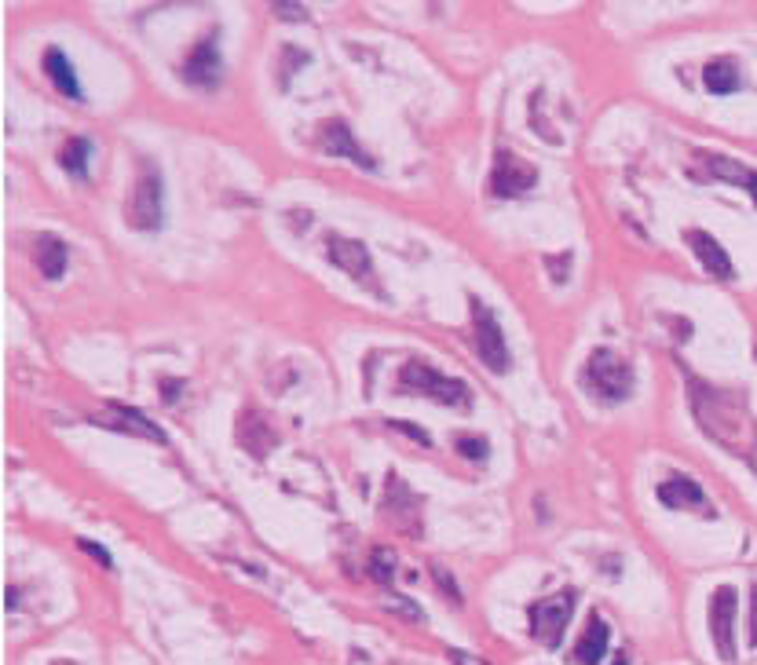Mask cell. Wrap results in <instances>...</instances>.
<instances>
[{"label":"cell","mask_w":757,"mask_h":665,"mask_svg":"<svg viewBox=\"0 0 757 665\" xmlns=\"http://www.w3.org/2000/svg\"><path fill=\"white\" fill-rule=\"evenodd\" d=\"M395 391H399V395H425V399H436L443 402V406H461V410L472 406V391L465 380L447 377V373L432 370L428 362H417V359H410L403 370H399Z\"/></svg>","instance_id":"obj_1"},{"label":"cell","mask_w":757,"mask_h":665,"mask_svg":"<svg viewBox=\"0 0 757 665\" xmlns=\"http://www.w3.org/2000/svg\"><path fill=\"white\" fill-rule=\"evenodd\" d=\"M582 384H586L597 399L622 402V399H630V391H633V370H630V362L619 359L611 348H597L586 359Z\"/></svg>","instance_id":"obj_2"},{"label":"cell","mask_w":757,"mask_h":665,"mask_svg":"<svg viewBox=\"0 0 757 665\" xmlns=\"http://www.w3.org/2000/svg\"><path fill=\"white\" fill-rule=\"evenodd\" d=\"M469 311H472V333H476L472 340H476V351H480L483 366L494 373H509L512 355H509V344H505L498 315L483 304L480 296H469Z\"/></svg>","instance_id":"obj_3"},{"label":"cell","mask_w":757,"mask_h":665,"mask_svg":"<svg viewBox=\"0 0 757 665\" xmlns=\"http://www.w3.org/2000/svg\"><path fill=\"white\" fill-rule=\"evenodd\" d=\"M161 201H165V190H161V172H158L154 161H147L143 172H139L136 187H132V194H128V205H125L128 227H136V231H158L161 227Z\"/></svg>","instance_id":"obj_4"},{"label":"cell","mask_w":757,"mask_h":665,"mask_svg":"<svg viewBox=\"0 0 757 665\" xmlns=\"http://www.w3.org/2000/svg\"><path fill=\"white\" fill-rule=\"evenodd\" d=\"M575 600H578L575 589H560L556 596H545V600L531 603V633L538 644L549 647V651L560 647L567 622H571V614H575Z\"/></svg>","instance_id":"obj_5"},{"label":"cell","mask_w":757,"mask_h":665,"mask_svg":"<svg viewBox=\"0 0 757 665\" xmlns=\"http://www.w3.org/2000/svg\"><path fill=\"white\" fill-rule=\"evenodd\" d=\"M326 249H330V260L341 267L344 275H352L355 282L363 285V289H370V293L384 296L381 282H377L374 260H370V249H366L363 242L344 238V234H326Z\"/></svg>","instance_id":"obj_6"},{"label":"cell","mask_w":757,"mask_h":665,"mask_svg":"<svg viewBox=\"0 0 757 665\" xmlns=\"http://www.w3.org/2000/svg\"><path fill=\"white\" fill-rule=\"evenodd\" d=\"M710 633L721 662H736V589L721 585L710 596Z\"/></svg>","instance_id":"obj_7"},{"label":"cell","mask_w":757,"mask_h":665,"mask_svg":"<svg viewBox=\"0 0 757 665\" xmlns=\"http://www.w3.org/2000/svg\"><path fill=\"white\" fill-rule=\"evenodd\" d=\"M534 183H538V169H534L531 161L516 158V154H509V150H498L491 183H487L494 198H520V194H527Z\"/></svg>","instance_id":"obj_8"},{"label":"cell","mask_w":757,"mask_h":665,"mask_svg":"<svg viewBox=\"0 0 757 665\" xmlns=\"http://www.w3.org/2000/svg\"><path fill=\"white\" fill-rule=\"evenodd\" d=\"M220 74H224L220 44H216V30H209L202 41L191 48V55L183 59V81L198 88H216L220 85Z\"/></svg>","instance_id":"obj_9"},{"label":"cell","mask_w":757,"mask_h":665,"mask_svg":"<svg viewBox=\"0 0 757 665\" xmlns=\"http://www.w3.org/2000/svg\"><path fill=\"white\" fill-rule=\"evenodd\" d=\"M319 150H322V154H330V158H348V161H355V165H359V169H366V172L377 169V161L370 158V154H366V150L359 147V143H355V132H352V128L344 125V121H337V117L322 125V132H319Z\"/></svg>","instance_id":"obj_10"},{"label":"cell","mask_w":757,"mask_h":665,"mask_svg":"<svg viewBox=\"0 0 757 665\" xmlns=\"http://www.w3.org/2000/svg\"><path fill=\"white\" fill-rule=\"evenodd\" d=\"M684 242H688V249H692L695 260L706 267L710 278H721V282H732V278H736V267H732V260H728V253L721 249V242H717L714 234L684 231Z\"/></svg>","instance_id":"obj_11"},{"label":"cell","mask_w":757,"mask_h":665,"mask_svg":"<svg viewBox=\"0 0 757 665\" xmlns=\"http://www.w3.org/2000/svg\"><path fill=\"white\" fill-rule=\"evenodd\" d=\"M655 497H659L666 508H699L703 516H714L703 486L695 483V479H688V475H666V479L655 486Z\"/></svg>","instance_id":"obj_12"},{"label":"cell","mask_w":757,"mask_h":665,"mask_svg":"<svg viewBox=\"0 0 757 665\" xmlns=\"http://www.w3.org/2000/svg\"><path fill=\"white\" fill-rule=\"evenodd\" d=\"M695 158L703 161L706 176H714V180H725V183H739V187L747 190L750 198L757 201V172L747 169L743 161L725 158V154H710V150H699Z\"/></svg>","instance_id":"obj_13"},{"label":"cell","mask_w":757,"mask_h":665,"mask_svg":"<svg viewBox=\"0 0 757 665\" xmlns=\"http://www.w3.org/2000/svg\"><path fill=\"white\" fill-rule=\"evenodd\" d=\"M608 640H611V625L600 618L597 611L586 618V629H582V636H578L575 651H571V662L578 665H597L600 658L608 655Z\"/></svg>","instance_id":"obj_14"},{"label":"cell","mask_w":757,"mask_h":665,"mask_svg":"<svg viewBox=\"0 0 757 665\" xmlns=\"http://www.w3.org/2000/svg\"><path fill=\"white\" fill-rule=\"evenodd\" d=\"M238 443L246 446L253 457H267V450L278 443V435L271 432V424H267L260 413L246 410L238 417Z\"/></svg>","instance_id":"obj_15"},{"label":"cell","mask_w":757,"mask_h":665,"mask_svg":"<svg viewBox=\"0 0 757 665\" xmlns=\"http://www.w3.org/2000/svg\"><path fill=\"white\" fill-rule=\"evenodd\" d=\"M66 256H70V249H66L63 238H55V234H37V238H33V260H37L44 278H52V282L63 278Z\"/></svg>","instance_id":"obj_16"},{"label":"cell","mask_w":757,"mask_h":665,"mask_svg":"<svg viewBox=\"0 0 757 665\" xmlns=\"http://www.w3.org/2000/svg\"><path fill=\"white\" fill-rule=\"evenodd\" d=\"M44 74H48V81H52L66 99H81V81L74 77V66H70V59H66L59 48H48V52H44Z\"/></svg>","instance_id":"obj_17"},{"label":"cell","mask_w":757,"mask_h":665,"mask_svg":"<svg viewBox=\"0 0 757 665\" xmlns=\"http://www.w3.org/2000/svg\"><path fill=\"white\" fill-rule=\"evenodd\" d=\"M703 85H706V92H714V95H732L736 92L739 88L736 59H714V63H706Z\"/></svg>","instance_id":"obj_18"},{"label":"cell","mask_w":757,"mask_h":665,"mask_svg":"<svg viewBox=\"0 0 757 665\" xmlns=\"http://www.w3.org/2000/svg\"><path fill=\"white\" fill-rule=\"evenodd\" d=\"M88 154H92V143H88L85 136H70L63 147H59V165H63L70 176H85Z\"/></svg>","instance_id":"obj_19"},{"label":"cell","mask_w":757,"mask_h":665,"mask_svg":"<svg viewBox=\"0 0 757 665\" xmlns=\"http://www.w3.org/2000/svg\"><path fill=\"white\" fill-rule=\"evenodd\" d=\"M110 413H114V417H121V421H128L125 432L143 435V439H154V443H165V432H161L158 424L150 421L147 413L132 410V406H110Z\"/></svg>","instance_id":"obj_20"},{"label":"cell","mask_w":757,"mask_h":665,"mask_svg":"<svg viewBox=\"0 0 757 665\" xmlns=\"http://www.w3.org/2000/svg\"><path fill=\"white\" fill-rule=\"evenodd\" d=\"M454 450H458L461 457H469V461H483V457L491 454V446H487L483 435H458V439H454Z\"/></svg>","instance_id":"obj_21"},{"label":"cell","mask_w":757,"mask_h":665,"mask_svg":"<svg viewBox=\"0 0 757 665\" xmlns=\"http://www.w3.org/2000/svg\"><path fill=\"white\" fill-rule=\"evenodd\" d=\"M370 574H374V581H381V585H388L395 574V556L388 549H377L374 560H370Z\"/></svg>","instance_id":"obj_22"},{"label":"cell","mask_w":757,"mask_h":665,"mask_svg":"<svg viewBox=\"0 0 757 665\" xmlns=\"http://www.w3.org/2000/svg\"><path fill=\"white\" fill-rule=\"evenodd\" d=\"M77 549H81V552H88V556H92V560H99V563H103V567H114V560H110V552L107 549H99V545H96V541H92V538H77Z\"/></svg>","instance_id":"obj_23"},{"label":"cell","mask_w":757,"mask_h":665,"mask_svg":"<svg viewBox=\"0 0 757 665\" xmlns=\"http://www.w3.org/2000/svg\"><path fill=\"white\" fill-rule=\"evenodd\" d=\"M388 424H392L395 432H406V435H410V439H417V443H421V446L432 443V439H428V435L421 432V428H414V424H410V421H388Z\"/></svg>","instance_id":"obj_24"},{"label":"cell","mask_w":757,"mask_h":665,"mask_svg":"<svg viewBox=\"0 0 757 665\" xmlns=\"http://www.w3.org/2000/svg\"><path fill=\"white\" fill-rule=\"evenodd\" d=\"M750 647H757V585L750 589Z\"/></svg>","instance_id":"obj_25"},{"label":"cell","mask_w":757,"mask_h":665,"mask_svg":"<svg viewBox=\"0 0 757 665\" xmlns=\"http://www.w3.org/2000/svg\"><path fill=\"white\" fill-rule=\"evenodd\" d=\"M450 658H454V665H480L472 655H461V651H450Z\"/></svg>","instance_id":"obj_26"},{"label":"cell","mask_w":757,"mask_h":665,"mask_svg":"<svg viewBox=\"0 0 757 665\" xmlns=\"http://www.w3.org/2000/svg\"><path fill=\"white\" fill-rule=\"evenodd\" d=\"M615 665H626V658H619V662H615Z\"/></svg>","instance_id":"obj_27"}]
</instances>
